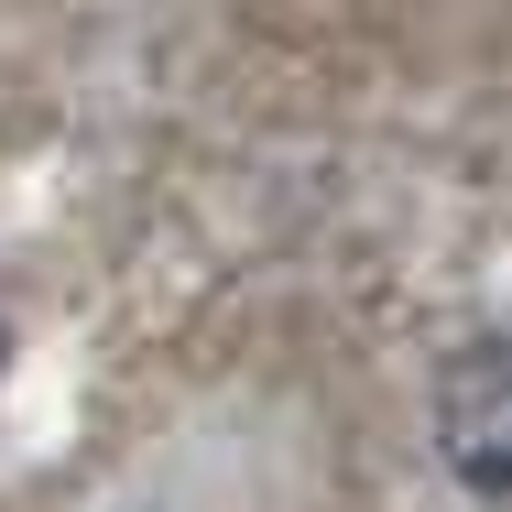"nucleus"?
Instances as JSON below:
<instances>
[{"label": "nucleus", "instance_id": "obj_1", "mask_svg": "<svg viewBox=\"0 0 512 512\" xmlns=\"http://www.w3.org/2000/svg\"><path fill=\"white\" fill-rule=\"evenodd\" d=\"M436 458L469 502L512 512V327L469 338L447 371H436Z\"/></svg>", "mask_w": 512, "mask_h": 512}]
</instances>
